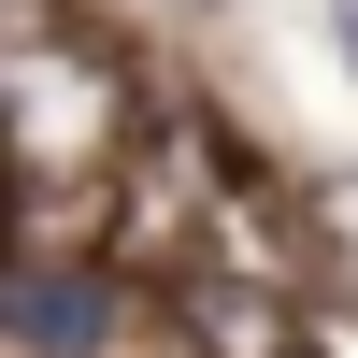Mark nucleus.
<instances>
[{
  "label": "nucleus",
  "instance_id": "obj_1",
  "mask_svg": "<svg viewBox=\"0 0 358 358\" xmlns=\"http://www.w3.org/2000/svg\"><path fill=\"white\" fill-rule=\"evenodd\" d=\"M15 172H29V229L72 215L86 172H101V187L129 172V72H115V57H86L57 15L15 29Z\"/></svg>",
  "mask_w": 358,
  "mask_h": 358
},
{
  "label": "nucleus",
  "instance_id": "obj_2",
  "mask_svg": "<svg viewBox=\"0 0 358 358\" xmlns=\"http://www.w3.org/2000/svg\"><path fill=\"white\" fill-rule=\"evenodd\" d=\"M129 315H143V301H129L115 258L29 229V258H15V358H115V344H129Z\"/></svg>",
  "mask_w": 358,
  "mask_h": 358
},
{
  "label": "nucleus",
  "instance_id": "obj_3",
  "mask_svg": "<svg viewBox=\"0 0 358 358\" xmlns=\"http://www.w3.org/2000/svg\"><path fill=\"white\" fill-rule=\"evenodd\" d=\"M330 229H358V187H330Z\"/></svg>",
  "mask_w": 358,
  "mask_h": 358
},
{
  "label": "nucleus",
  "instance_id": "obj_4",
  "mask_svg": "<svg viewBox=\"0 0 358 358\" xmlns=\"http://www.w3.org/2000/svg\"><path fill=\"white\" fill-rule=\"evenodd\" d=\"M330 29H344V43H358V0H330Z\"/></svg>",
  "mask_w": 358,
  "mask_h": 358
}]
</instances>
